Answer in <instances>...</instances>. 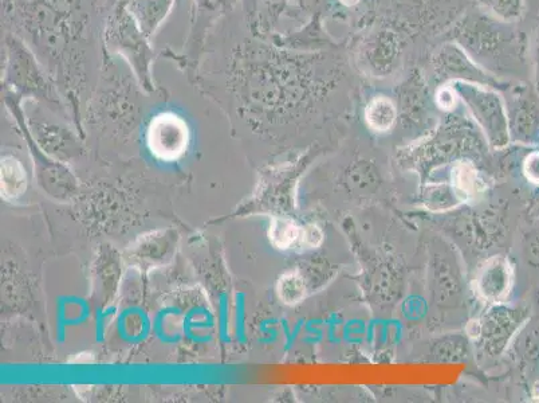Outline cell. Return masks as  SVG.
Wrapping results in <instances>:
<instances>
[{"label":"cell","mask_w":539,"mask_h":403,"mask_svg":"<svg viewBox=\"0 0 539 403\" xmlns=\"http://www.w3.org/2000/svg\"><path fill=\"white\" fill-rule=\"evenodd\" d=\"M513 283V271L509 261L494 257L487 261L476 277V289L490 303H501L509 295Z\"/></svg>","instance_id":"cell-6"},{"label":"cell","mask_w":539,"mask_h":403,"mask_svg":"<svg viewBox=\"0 0 539 403\" xmlns=\"http://www.w3.org/2000/svg\"><path fill=\"white\" fill-rule=\"evenodd\" d=\"M438 101L440 107H443L444 109H451L455 105L454 93H452L450 89H443V91H440L439 93Z\"/></svg>","instance_id":"cell-16"},{"label":"cell","mask_w":539,"mask_h":403,"mask_svg":"<svg viewBox=\"0 0 539 403\" xmlns=\"http://www.w3.org/2000/svg\"><path fill=\"white\" fill-rule=\"evenodd\" d=\"M2 85L15 97L55 101L61 93L33 50L7 31H2Z\"/></svg>","instance_id":"cell-4"},{"label":"cell","mask_w":539,"mask_h":403,"mask_svg":"<svg viewBox=\"0 0 539 403\" xmlns=\"http://www.w3.org/2000/svg\"><path fill=\"white\" fill-rule=\"evenodd\" d=\"M523 172L527 181L539 186V152H531L523 163Z\"/></svg>","instance_id":"cell-14"},{"label":"cell","mask_w":539,"mask_h":403,"mask_svg":"<svg viewBox=\"0 0 539 403\" xmlns=\"http://www.w3.org/2000/svg\"><path fill=\"white\" fill-rule=\"evenodd\" d=\"M341 2L344 3V5L346 6H352V5H356L358 0H341Z\"/></svg>","instance_id":"cell-17"},{"label":"cell","mask_w":539,"mask_h":403,"mask_svg":"<svg viewBox=\"0 0 539 403\" xmlns=\"http://www.w3.org/2000/svg\"><path fill=\"white\" fill-rule=\"evenodd\" d=\"M145 138L152 155L164 162H173L186 154L190 144V128L183 117L173 112H163L148 124Z\"/></svg>","instance_id":"cell-5"},{"label":"cell","mask_w":539,"mask_h":403,"mask_svg":"<svg viewBox=\"0 0 539 403\" xmlns=\"http://www.w3.org/2000/svg\"><path fill=\"white\" fill-rule=\"evenodd\" d=\"M299 237L298 226L285 218L274 219L270 228V240L279 249L290 248Z\"/></svg>","instance_id":"cell-12"},{"label":"cell","mask_w":539,"mask_h":403,"mask_svg":"<svg viewBox=\"0 0 539 403\" xmlns=\"http://www.w3.org/2000/svg\"><path fill=\"white\" fill-rule=\"evenodd\" d=\"M242 0H191L190 27L182 48H165L160 57L172 62L194 84L208 41L219 23L234 14Z\"/></svg>","instance_id":"cell-3"},{"label":"cell","mask_w":539,"mask_h":403,"mask_svg":"<svg viewBox=\"0 0 539 403\" xmlns=\"http://www.w3.org/2000/svg\"><path fill=\"white\" fill-rule=\"evenodd\" d=\"M102 42L106 52L127 62L145 93H165V89L157 85L153 77V64L160 53L156 52L152 39L129 13L127 2L110 7L102 31Z\"/></svg>","instance_id":"cell-2"},{"label":"cell","mask_w":539,"mask_h":403,"mask_svg":"<svg viewBox=\"0 0 539 403\" xmlns=\"http://www.w3.org/2000/svg\"><path fill=\"white\" fill-rule=\"evenodd\" d=\"M243 19L250 33H254L259 17V0H242Z\"/></svg>","instance_id":"cell-13"},{"label":"cell","mask_w":539,"mask_h":403,"mask_svg":"<svg viewBox=\"0 0 539 403\" xmlns=\"http://www.w3.org/2000/svg\"><path fill=\"white\" fill-rule=\"evenodd\" d=\"M26 190V175L22 164L15 158L2 160V194L6 198H17Z\"/></svg>","instance_id":"cell-8"},{"label":"cell","mask_w":539,"mask_h":403,"mask_svg":"<svg viewBox=\"0 0 539 403\" xmlns=\"http://www.w3.org/2000/svg\"><path fill=\"white\" fill-rule=\"evenodd\" d=\"M177 0H128L129 13L135 17L149 39H155Z\"/></svg>","instance_id":"cell-7"},{"label":"cell","mask_w":539,"mask_h":403,"mask_svg":"<svg viewBox=\"0 0 539 403\" xmlns=\"http://www.w3.org/2000/svg\"><path fill=\"white\" fill-rule=\"evenodd\" d=\"M279 299L286 304H297L305 299L306 285L304 280L295 273H287L278 283Z\"/></svg>","instance_id":"cell-11"},{"label":"cell","mask_w":539,"mask_h":403,"mask_svg":"<svg viewBox=\"0 0 539 403\" xmlns=\"http://www.w3.org/2000/svg\"><path fill=\"white\" fill-rule=\"evenodd\" d=\"M324 241V233L317 226L309 225L308 228L302 230V242L309 248H317Z\"/></svg>","instance_id":"cell-15"},{"label":"cell","mask_w":539,"mask_h":403,"mask_svg":"<svg viewBox=\"0 0 539 403\" xmlns=\"http://www.w3.org/2000/svg\"><path fill=\"white\" fill-rule=\"evenodd\" d=\"M108 2H109V6L113 7L114 5H117V3L128 2V0H108Z\"/></svg>","instance_id":"cell-18"},{"label":"cell","mask_w":539,"mask_h":403,"mask_svg":"<svg viewBox=\"0 0 539 403\" xmlns=\"http://www.w3.org/2000/svg\"><path fill=\"white\" fill-rule=\"evenodd\" d=\"M367 123L375 131L385 132L392 128L396 120V108L391 100L385 97H377L368 105Z\"/></svg>","instance_id":"cell-9"},{"label":"cell","mask_w":539,"mask_h":403,"mask_svg":"<svg viewBox=\"0 0 539 403\" xmlns=\"http://www.w3.org/2000/svg\"><path fill=\"white\" fill-rule=\"evenodd\" d=\"M108 0H2V31L37 56L58 91L74 101L96 88Z\"/></svg>","instance_id":"cell-1"},{"label":"cell","mask_w":539,"mask_h":403,"mask_svg":"<svg viewBox=\"0 0 539 403\" xmlns=\"http://www.w3.org/2000/svg\"><path fill=\"white\" fill-rule=\"evenodd\" d=\"M452 182L462 194L475 195L482 189V181L471 164H459L452 172Z\"/></svg>","instance_id":"cell-10"}]
</instances>
